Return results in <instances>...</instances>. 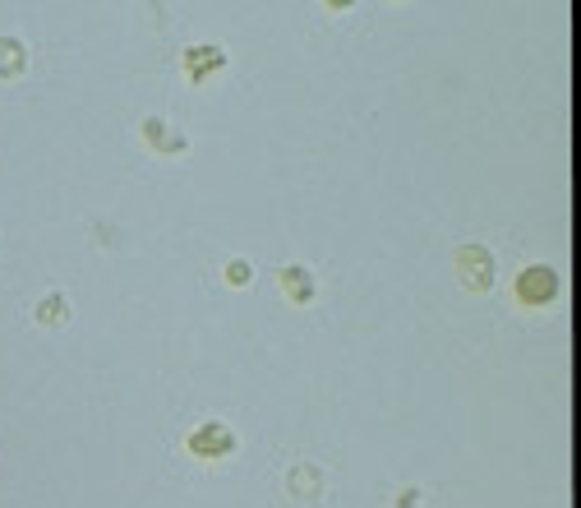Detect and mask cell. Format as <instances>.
<instances>
[{
  "instance_id": "cell-1",
  "label": "cell",
  "mask_w": 581,
  "mask_h": 508,
  "mask_svg": "<svg viewBox=\"0 0 581 508\" xmlns=\"http://www.w3.org/2000/svg\"><path fill=\"white\" fill-rule=\"evenodd\" d=\"M24 65H28L24 47H19L14 37H0V79H14V74L24 70Z\"/></svg>"
},
{
  "instance_id": "cell-2",
  "label": "cell",
  "mask_w": 581,
  "mask_h": 508,
  "mask_svg": "<svg viewBox=\"0 0 581 508\" xmlns=\"http://www.w3.org/2000/svg\"><path fill=\"white\" fill-rule=\"evenodd\" d=\"M56 315H60V301H56V296H51V301L42 305V310H37V319H42V324H51V319H56Z\"/></svg>"
}]
</instances>
